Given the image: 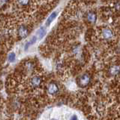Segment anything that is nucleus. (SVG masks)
I'll list each match as a JSON object with an SVG mask.
<instances>
[{"mask_svg": "<svg viewBox=\"0 0 120 120\" xmlns=\"http://www.w3.org/2000/svg\"><path fill=\"white\" fill-rule=\"evenodd\" d=\"M56 16H57V12L52 13L50 15V17L47 18V20L46 21V26H49V25H50L52 23V21H53L55 18H56Z\"/></svg>", "mask_w": 120, "mask_h": 120, "instance_id": "7", "label": "nucleus"}, {"mask_svg": "<svg viewBox=\"0 0 120 120\" xmlns=\"http://www.w3.org/2000/svg\"><path fill=\"white\" fill-rule=\"evenodd\" d=\"M8 0H0V7L5 5L8 2Z\"/></svg>", "mask_w": 120, "mask_h": 120, "instance_id": "13", "label": "nucleus"}, {"mask_svg": "<svg viewBox=\"0 0 120 120\" xmlns=\"http://www.w3.org/2000/svg\"><path fill=\"white\" fill-rule=\"evenodd\" d=\"M119 66H112L110 68V73L112 75H116V74H119Z\"/></svg>", "mask_w": 120, "mask_h": 120, "instance_id": "11", "label": "nucleus"}, {"mask_svg": "<svg viewBox=\"0 0 120 120\" xmlns=\"http://www.w3.org/2000/svg\"><path fill=\"white\" fill-rule=\"evenodd\" d=\"M90 81H91V78L89 75L88 73H84L79 77L77 82L80 87H85L90 83Z\"/></svg>", "mask_w": 120, "mask_h": 120, "instance_id": "1", "label": "nucleus"}, {"mask_svg": "<svg viewBox=\"0 0 120 120\" xmlns=\"http://www.w3.org/2000/svg\"><path fill=\"white\" fill-rule=\"evenodd\" d=\"M70 120H78V118H77V116L76 115H74V116H71V118Z\"/></svg>", "mask_w": 120, "mask_h": 120, "instance_id": "14", "label": "nucleus"}, {"mask_svg": "<svg viewBox=\"0 0 120 120\" xmlns=\"http://www.w3.org/2000/svg\"><path fill=\"white\" fill-rule=\"evenodd\" d=\"M15 60H16V55H15L14 52H11L8 55V61L10 62H14Z\"/></svg>", "mask_w": 120, "mask_h": 120, "instance_id": "12", "label": "nucleus"}, {"mask_svg": "<svg viewBox=\"0 0 120 120\" xmlns=\"http://www.w3.org/2000/svg\"><path fill=\"white\" fill-rule=\"evenodd\" d=\"M36 42H37V37L36 36H33L32 38L30 39L27 43L26 44V46H25V50H27L30 46H32V45H34Z\"/></svg>", "mask_w": 120, "mask_h": 120, "instance_id": "8", "label": "nucleus"}, {"mask_svg": "<svg viewBox=\"0 0 120 120\" xmlns=\"http://www.w3.org/2000/svg\"><path fill=\"white\" fill-rule=\"evenodd\" d=\"M38 36L39 39H42L43 37L46 34V29L44 27H41L38 30Z\"/></svg>", "mask_w": 120, "mask_h": 120, "instance_id": "9", "label": "nucleus"}, {"mask_svg": "<svg viewBox=\"0 0 120 120\" xmlns=\"http://www.w3.org/2000/svg\"><path fill=\"white\" fill-rule=\"evenodd\" d=\"M86 17H87V20L90 22V23H95V22L96 21V19H97L95 13H94L92 12H89L87 14Z\"/></svg>", "mask_w": 120, "mask_h": 120, "instance_id": "6", "label": "nucleus"}, {"mask_svg": "<svg viewBox=\"0 0 120 120\" xmlns=\"http://www.w3.org/2000/svg\"><path fill=\"white\" fill-rule=\"evenodd\" d=\"M47 91L50 95H54L59 91V86L55 82H51V83L49 84L47 87Z\"/></svg>", "mask_w": 120, "mask_h": 120, "instance_id": "4", "label": "nucleus"}, {"mask_svg": "<svg viewBox=\"0 0 120 120\" xmlns=\"http://www.w3.org/2000/svg\"><path fill=\"white\" fill-rule=\"evenodd\" d=\"M18 35L20 38H26L29 35V29L24 25H21L18 29Z\"/></svg>", "mask_w": 120, "mask_h": 120, "instance_id": "5", "label": "nucleus"}, {"mask_svg": "<svg viewBox=\"0 0 120 120\" xmlns=\"http://www.w3.org/2000/svg\"><path fill=\"white\" fill-rule=\"evenodd\" d=\"M42 83V79L39 76H35L30 79V85L32 88H38Z\"/></svg>", "mask_w": 120, "mask_h": 120, "instance_id": "3", "label": "nucleus"}, {"mask_svg": "<svg viewBox=\"0 0 120 120\" xmlns=\"http://www.w3.org/2000/svg\"><path fill=\"white\" fill-rule=\"evenodd\" d=\"M101 35L104 39L110 40L112 39V37H113V33H112V31L109 28H103L101 29Z\"/></svg>", "mask_w": 120, "mask_h": 120, "instance_id": "2", "label": "nucleus"}, {"mask_svg": "<svg viewBox=\"0 0 120 120\" xmlns=\"http://www.w3.org/2000/svg\"><path fill=\"white\" fill-rule=\"evenodd\" d=\"M17 2L19 5L25 7V6H28L30 3V0H17Z\"/></svg>", "mask_w": 120, "mask_h": 120, "instance_id": "10", "label": "nucleus"}, {"mask_svg": "<svg viewBox=\"0 0 120 120\" xmlns=\"http://www.w3.org/2000/svg\"><path fill=\"white\" fill-rule=\"evenodd\" d=\"M51 120H56V119H51Z\"/></svg>", "mask_w": 120, "mask_h": 120, "instance_id": "15", "label": "nucleus"}]
</instances>
